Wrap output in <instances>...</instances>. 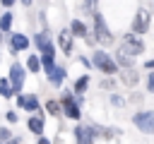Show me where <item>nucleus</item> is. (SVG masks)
<instances>
[{"label": "nucleus", "instance_id": "1", "mask_svg": "<svg viewBox=\"0 0 154 144\" xmlns=\"http://www.w3.org/2000/svg\"><path fill=\"white\" fill-rule=\"evenodd\" d=\"M94 41H96V43H103V46H111V43H113V34H111V29L106 26L101 12H94Z\"/></svg>", "mask_w": 154, "mask_h": 144}, {"label": "nucleus", "instance_id": "14", "mask_svg": "<svg viewBox=\"0 0 154 144\" xmlns=\"http://www.w3.org/2000/svg\"><path fill=\"white\" fill-rule=\"evenodd\" d=\"M34 46H36L38 50H46V48L51 46V36H48V31H38V34L34 36Z\"/></svg>", "mask_w": 154, "mask_h": 144}, {"label": "nucleus", "instance_id": "13", "mask_svg": "<svg viewBox=\"0 0 154 144\" xmlns=\"http://www.w3.org/2000/svg\"><path fill=\"white\" fill-rule=\"evenodd\" d=\"M120 82L128 84V86H135V84H137V70H135V67H125L123 74H120Z\"/></svg>", "mask_w": 154, "mask_h": 144}, {"label": "nucleus", "instance_id": "11", "mask_svg": "<svg viewBox=\"0 0 154 144\" xmlns=\"http://www.w3.org/2000/svg\"><path fill=\"white\" fill-rule=\"evenodd\" d=\"M70 31H72V36H77V38H89L91 34H89V29H87V24L82 22V19H72L70 22Z\"/></svg>", "mask_w": 154, "mask_h": 144}, {"label": "nucleus", "instance_id": "21", "mask_svg": "<svg viewBox=\"0 0 154 144\" xmlns=\"http://www.w3.org/2000/svg\"><path fill=\"white\" fill-rule=\"evenodd\" d=\"M46 110H48L51 115H55V118H58V115H60V110H63V106H60L58 101H51V98H48V101H46Z\"/></svg>", "mask_w": 154, "mask_h": 144}, {"label": "nucleus", "instance_id": "6", "mask_svg": "<svg viewBox=\"0 0 154 144\" xmlns=\"http://www.w3.org/2000/svg\"><path fill=\"white\" fill-rule=\"evenodd\" d=\"M149 22H152V14H149L144 7H140L137 14H135V19H132V31H135V34H144V31L149 29Z\"/></svg>", "mask_w": 154, "mask_h": 144}, {"label": "nucleus", "instance_id": "2", "mask_svg": "<svg viewBox=\"0 0 154 144\" xmlns=\"http://www.w3.org/2000/svg\"><path fill=\"white\" fill-rule=\"evenodd\" d=\"M91 62H94V67L101 70L103 74H113V72H118V62H116L106 50H96V53L91 55Z\"/></svg>", "mask_w": 154, "mask_h": 144}, {"label": "nucleus", "instance_id": "3", "mask_svg": "<svg viewBox=\"0 0 154 144\" xmlns=\"http://www.w3.org/2000/svg\"><path fill=\"white\" fill-rule=\"evenodd\" d=\"M128 55H140V53H144V41L140 38V34H135V31H130V34H125V38H123V46H120Z\"/></svg>", "mask_w": 154, "mask_h": 144}, {"label": "nucleus", "instance_id": "23", "mask_svg": "<svg viewBox=\"0 0 154 144\" xmlns=\"http://www.w3.org/2000/svg\"><path fill=\"white\" fill-rule=\"evenodd\" d=\"M147 91H152V94H154V72H149V74H147Z\"/></svg>", "mask_w": 154, "mask_h": 144}, {"label": "nucleus", "instance_id": "16", "mask_svg": "<svg viewBox=\"0 0 154 144\" xmlns=\"http://www.w3.org/2000/svg\"><path fill=\"white\" fill-rule=\"evenodd\" d=\"M63 79H65V70H63V67H55V70L48 74V82H51L53 86H60V84H63Z\"/></svg>", "mask_w": 154, "mask_h": 144}, {"label": "nucleus", "instance_id": "26", "mask_svg": "<svg viewBox=\"0 0 154 144\" xmlns=\"http://www.w3.org/2000/svg\"><path fill=\"white\" fill-rule=\"evenodd\" d=\"M101 89H113V82H111V79H103V82H101Z\"/></svg>", "mask_w": 154, "mask_h": 144}, {"label": "nucleus", "instance_id": "7", "mask_svg": "<svg viewBox=\"0 0 154 144\" xmlns=\"http://www.w3.org/2000/svg\"><path fill=\"white\" fill-rule=\"evenodd\" d=\"M10 82H12L14 94H22V84H24V67H22L19 62H12V65H10Z\"/></svg>", "mask_w": 154, "mask_h": 144}, {"label": "nucleus", "instance_id": "18", "mask_svg": "<svg viewBox=\"0 0 154 144\" xmlns=\"http://www.w3.org/2000/svg\"><path fill=\"white\" fill-rule=\"evenodd\" d=\"M0 96H5V98L14 96V89H12V84H10V77H7V79H0Z\"/></svg>", "mask_w": 154, "mask_h": 144}, {"label": "nucleus", "instance_id": "10", "mask_svg": "<svg viewBox=\"0 0 154 144\" xmlns=\"http://www.w3.org/2000/svg\"><path fill=\"white\" fill-rule=\"evenodd\" d=\"M72 38H75V36H72L70 29H63V31L58 34V46H60V50H63L65 55L72 53Z\"/></svg>", "mask_w": 154, "mask_h": 144}, {"label": "nucleus", "instance_id": "8", "mask_svg": "<svg viewBox=\"0 0 154 144\" xmlns=\"http://www.w3.org/2000/svg\"><path fill=\"white\" fill-rule=\"evenodd\" d=\"M17 106L24 110H38V98L36 94H17Z\"/></svg>", "mask_w": 154, "mask_h": 144}, {"label": "nucleus", "instance_id": "20", "mask_svg": "<svg viewBox=\"0 0 154 144\" xmlns=\"http://www.w3.org/2000/svg\"><path fill=\"white\" fill-rule=\"evenodd\" d=\"M12 22H14L12 12H5V14L0 17V29H2V31H10V29H12Z\"/></svg>", "mask_w": 154, "mask_h": 144}, {"label": "nucleus", "instance_id": "27", "mask_svg": "<svg viewBox=\"0 0 154 144\" xmlns=\"http://www.w3.org/2000/svg\"><path fill=\"white\" fill-rule=\"evenodd\" d=\"M14 2H17V0H0V5H2V7H12Z\"/></svg>", "mask_w": 154, "mask_h": 144}, {"label": "nucleus", "instance_id": "24", "mask_svg": "<svg viewBox=\"0 0 154 144\" xmlns=\"http://www.w3.org/2000/svg\"><path fill=\"white\" fill-rule=\"evenodd\" d=\"M5 120H7V122H17V113H14V110H7V113H5Z\"/></svg>", "mask_w": 154, "mask_h": 144}, {"label": "nucleus", "instance_id": "9", "mask_svg": "<svg viewBox=\"0 0 154 144\" xmlns=\"http://www.w3.org/2000/svg\"><path fill=\"white\" fill-rule=\"evenodd\" d=\"M10 50L17 53V50H29V38L24 34H10Z\"/></svg>", "mask_w": 154, "mask_h": 144}, {"label": "nucleus", "instance_id": "15", "mask_svg": "<svg viewBox=\"0 0 154 144\" xmlns=\"http://www.w3.org/2000/svg\"><path fill=\"white\" fill-rule=\"evenodd\" d=\"M116 62H118V67H123V70H125V67H132V55H128V53L120 48V50L116 53Z\"/></svg>", "mask_w": 154, "mask_h": 144}, {"label": "nucleus", "instance_id": "17", "mask_svg": "<svg viewBox=\"0 0 154 144\" xmlns=\"http://www.w3.org/2000/svg\"><path fill=\"white\" fill-rule=\"evenodd\" d=\"M89 82H91V79H89V74H82V77H79V79L75 82V94H77V96H82V94L87 91Z\"/></svg>", "mask_w": 154, "mask_h": 144}, {"label": "nucleus", "instance_id": "31", "mask_svg": "<svg viewBox=\"0 0 154 144\" xmlns=\"http://www.w3.org/2000/svg\"><path fill=\"white\" fill-rule=\"evenodd\" d=\"M19 2H22V5H26V7L31 5V0H19Z\"/></svg>", "mask_w": 154, "mask_h": 144}, {"label": "nucleus", "instance_id": "28", "mask_svg": "<svg viewBox=\"0 0 154 144\" xmlns=\"http://www.w3.org/2000/svg\"><path fill=\"white\" fill-rule=\"evenodd\" d=\"M111 101H113V106H123V98H120V96H113Z\"/></svg>", "mask_w": 154, "mask_h": 144}, {"label": "nucleus", "instance_id": "30", "mask_svg": "<svg viewBox=\"0 0 154 144\" xmlns=\"http://www.w3.org/2000/svg\"><path fill=\"white\" fill-rule=\"evenodd\" d=\"M36 144H51V142H48V139H43V137H38V142H36Z\"/></svg>", "mask_w": 154, "mask_h": 144}, {"label": "nucleus", "instance_id": "4", "mask_svg": "<svg viewBox=\"0 0 154 144\" xmlns=\"http://www.w3.org/2000/svg\"><path fill=\"white\" fill-rule=\"evenodd\" d=\"M132 122H135V127H137L140 132L154 134V110H140V113H135Z\"/></svg>", "mask_w": 154, "mask_h": 144}, {"label": "nucleus", "instance_id": "5", "mask_svg": "<svg viewBox=\"0 0 154 144\" xmlns=\"http://www.w3.org/2000/svg\"><path fill=\"white\" fill-rule=\"evenodd\" d=\"M60 103H63V113L72 120H79V103L72 98V91H63L60 96Z\"/></svg>", "mask_w": 154, "mask_h": 144}, {"label": "nucleus", "instance_id": "32", "mask_svg": "<svg viewBox=\"0 0 154 144\" xmlns=\"http://www.w3.org/2000/svg\"><path fill=\"white\" fill-rule=\"evenodd\" d=\"M0 41H2V29H0Z\"/></svg>", "mask_w": 154, "mask_h": 144}, {"label": "nucleus", "instance_id": "19", "mask_svg": "<svg viewBox=\"0 0 154 144\" xmlns=\"http://www.w3.org/2000/svg\"><path fill=\"white\" fill-rule=\"evenodd\" d=\"M26 70H29V72H38V70H41V58H38V55H29Z\"/></svg>", "mask_w": 154, "mask_h": 144}, {"label": "nucleus", "instance_id": "12", "mask_svg": "<svg viewBox=\"0 0 154 144\" xmlns=\"http://www.w3.org/2000/svg\"><path fill=\"white\" fill-rule=\"evenodd\" d=\"M26 127H29V132H34V134L41 137V132H43V118L41 115H31L26 120Z\"/></svg>", "mask_w": 154, "mask_h": 144}, {"label": "nucleus", "instance_id": "29", "mask_svg": "<svg viewBox=\"0 0 154 144\" xmlns=\"http://www.w3.org/2000/svg\"><path fill=\"white\" fill-rule=\"evenodd\" d=\"M144 67H147V70H154V60H149V62H144Z\"/></svg>", "mask_w": 154, "mask_h": 144}, {"label": "nucleus", "instance_id": "22", "mask_svg": "<svg viewBox=\"0 0 154 144\" xmlns=\"http://www.w3.org/2000/svg\"><path fill=\"white\" fill-rule=\"evenodd\" d=\"M96 2H99V0H84L82 7H84L87 12H96Z\"/></svg>", "mask_w": 154, "mask_h": 144}, {"label": "nucleus", "instance_id": "25", "mask_svg": "<svg viewBox=\"0 0 154 144\" xmlns=\"http://www.w3.org/2000/svg\"><path fill=\"white\" fill-rule=\"evenodd\" d=\"M10 139V130L7 127H0V142H7Z\"/></svg>", "mask_w": 154, "mask_h": 144}]
</instances>
